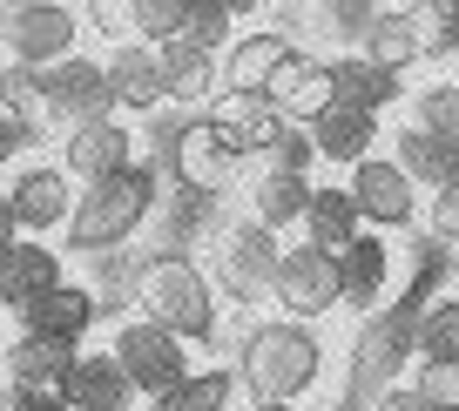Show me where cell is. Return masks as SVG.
<instances>
[{
    "mask_svg": "<svg viewBox=\"0 0 459 411\" xmlns=\"http://www.w3.org/2000/svg\"><path fill=\"white\" fill-rule=\"evenodd\" d=\"M156 202H162V169L156 162H129V169L74 189V210H68L61 236H68L74 256H108L156 216Z\"/></svg>",
    "mask_w": 459,
    "mask_h": 411,
    "instance_id": "1",
    "label": "cell"
},
{
    "mask_svg": "<svg viewBox=\"0 0 459 411\" xmlns=\"http://www.w3.org/2000/svg\"><path fill=\"white\" fill-rule=\"evenodd\" d=\"M325 378V338L304 317H264L237 344V384L250 398H311Z\"/></svg>",
    "mask_w": 459,
    "mask_h": 411,
    "instance_id": "2",
    "label": "cell"
},
{
    "mask_svg": "<svg viewBox=\"0 0 459 411\" xmlns=\"http://www.w3.org/2000/svg\"><path fill=\"white\" fill-rule=\"evenodd\" d=\"M135 311L176 330L183 344H216L223 330V304H216V277L183 250H156L135 270Z\"/></svg>",
    "mask_w": 459,
    "mask_h": 411,
    "instance_id": "3",
    "label": "cell"
},
{
    "mask_svg": "<svg viewBox=\"0 0 459 411\" xmlns=\"http://www.w3.org/2000/svg\"><path fill=\"white\" fill-rule=\"evenodd\" d=\"M156 169H162V176H176L183 189H196V196H216V189H230V183H237L244 156H237V149L223 142V128H216L203 108H183L169 128H162Z\"/></svg>",
    "mask_w": 459,
    "mask_h": 411,
    "instance_id": "4",
    "label": "cell"
},
{
    "mask_svg": "<svg viewBox=\"0 0 459 411\" xmlns=\"http://www.w3.org/2000/svg\"><path fill=\"white\" fill-rule=\"evenodd\" d=\"M34 101H41V128H74V122H95V115H122L115 88H108V68L88 55L34 68Z\"/></svg>",
    "mask_w": 459,
    "mask_h": 411,
    "instance_id": "5",
    "label": "cell"
},
{
    "mask_svg": "<svg viewBox=\"0 0 459 411\" xmlns=\"http://www.w3.org/2000/svg\"><path fill=\"white\" fill-rule=\"evenodd\" d=\"M277 256H284V243H277L271 223H257V216H244V223H230L223 236H216V290L237 304H257L271 297V277H277Z\"/></svg>",
    "mask_w": 459,
    "mask_h": 411,
    "instance_id": "6",
    "label": "cell"
},
{
    "mask_svg": "<svg viewBox=\"0 0 459 411\" xmlns=\"http://www.w3.org/2000/svg\"><path fill=\"white\" fill-rule=\"evenodd\" d=\"M82 7H68V0H28L14 21H0V47L21 68H55V61L82 55Z\"/></svg>",
    "mask_w": 459,
    "mask_h": 411,
    "instance_id": "7",
    "label": "cell"
},
{
    "mask_svg": "<svg viewBox=\"0 0 459 411\" xmlns=\"http://www.w3.org/2000/svg\"><path fill=\"white\" fill-rule=\"evenodd\" d=\"M108 351H115V364L135 378L143 398H156V391H169V384L189 378V344L176 338V330H162L156 317H143V311H135L129 324H115Z\"/></svg>",
    "mask_w": 459,
    "mask_h": 411,
    "instance_id": "8",
    "label": "cell"
},
{
    "mask_svg": "<svg viewBox=\"0 0 459 411\" xmlns=\"http://www.w3.org/2000/svg\"><path fill=\"white\" fill-rule=\"evenodd\" d=\"M271 304L284 317H304V324H317V317H331L344 304V277H338V256L317 250V243H298V250L277 256V277H271Z\"/></svg>",
    "mask_w": 459,
    "mask_h": 411,
    "instance_id": "9",
    "label": "cell"
},
{
    "mask_svg": "<svg viewBox=\"0 0 459 411\" xmlns=\"http://www.w3.org/2000/svg\"><path fill=\"white\" fill-rule=\"evenodd\" d=\"M412 351H419V317L412 311H365V330L351 344V391L378 398L405 371Z\"/></svg>",
    "mask_w": 459,
    "mask_h": 411,
    "instance_id": "10",
    "label": "cell"
},
{
    "mask_svg": "<svg viewBox=\"0 0 459 411\" xmlns=\"http://www.w3.org/2000/svg\"><path fill=\"white\" fill-rule=\"evenodd\" d=\"M344 189H351V202H359L365 229H412L419 216V183L399 169V156H365L344 169Z\"/></svg>",
    "mask_w": 459,
    "mask_h": 411,
    "instance_id": "11",
    "label": "cell"
},
{
    "mask_svg": "<svg viewBox=\"0 0 459 411\" xmlns=\"http://www.w3.org/2000/svg\"><path fill=\"white\" fill-rule=\"evenodd\" d=\"M129 162H135V128L122 115H95V122L61 128V169L74 183H101V176L129 169Z\"/></svg>",
    "mask_w": 459,
    "mask_h": 411,
    "instance_id": "12",
    "label": "cell"
},
{
    "mask_svg": "<svg viewBox=\"0 0 459 411\" xmlns=\"http://www.w3.org/2000/svg\"><path fill=\"white\" fill-rule=\"evenodd\" d=\"M7 202H14V216H21L28 236H55V229H68L74 176L61 169V162H21L14 183H7Z\"/></svg>",
    "mask_w": 459,
    "mask_h": 411,
    "instance_id": "13",
    "label": "cell"
},
{
    "mask_svg": "<svg viewBox=\"0 0 459 411\" xmlns=\"http://www.w3.org/2000/svg\"><path fill=\"white\" fill-rule=\"evenodd\" d=\"M108 88H115V108L122 115H156L169 108V81H162V47L143 41V34H129V41L108 47Z\"/></svg>",
    "mask_w": 459,
    "mask_h": 411,
    "instance_id": "14",
    "label": "cell"
},
{
    "mask_svg": "<svg viewBox=\"0 0 459 411\" xmlns=\"http://www.w3.org/2000/svg\"><path fill=\"white\" fill-rule=\"evenodd\" d=\"M68 411H135V378L115 364V351H74L68 378H61Z\"/></svg>",
    "mask_w": 459,
    "mask_h": 411,
    "instance_id": "15",
    "label": "cell"
},
{
    "mask_svg": "<svg viewBox=\"0 0 459 411\" xmlns=\"http://www.w3.org/2000/svg\"><path fill=\"white\" fill-rule=\"evenodd\" d=\"M203 115H210V122L223 128V142L237 149L244 162L257 156L264 142H271L277 128H284V115H277V101L264 95V88H216V101H210Z\"/></svg>",
    "mask_w": 459,
    "mask_h": 411,
    "instance_id": "16",
    "label": "cell"
},
{
    "mask_svg": "<svg viewBox=\"0 0 459 411\" xmlns=\"http://www.w3.org/2000/svg\"><path fill=\"white\" fill-rule=\"evenodd\" d=\"M264 95L277 101V115H284V122H311L317 108H331V61L290 47V55L277 61V74L264 81Z\"/></svg>",
    "mask_w": 459,
    "mask_h": 411,
    "instance_id": "17",
    "label": "cell"
},
{
    "mask_svg": "<svg viewBox=\"0 0 459 411\" xmlns=\"http://www.w3.org/2000/svg\"><path fill=\"white\" fill-rule=\"evenodd\" d=\"M162 47V81H169V108H210L216 88H223V61L210 55V47L183 41V34H169Z\"/></svg>",
    "mask_w": 459,
    "mask_h": 411,
    "instance_id": "18",
    "label": "cell"
},
{
    "mask_svg": "<svg viewBox=\"0 0 459 411\" xmlns=\"http://www.w3.org/2000/svg\"><path fill=\"white\" fill-rule=\"evenodd\" d=\"M311 142H317V162H338V169H351V162H365L372 156V142L385 135L378 128V115L372 108H344V101H331V108H317L311 122Z\"/></svg>",
    "mask_w": 459,
    "mask_h": 411,
    "instance_id": "19",
    "label": "cell"
},
{
    "mask_svg": "<svg viewBox=\"0 0 459 411\" xmlns=\"http://www.w3.org/2000/svg\"><path fill=\"white\" fill-rule=\"evenodd\" d=\"M95 317H101V297H95L88 284H68V277H61L55 290H41V297L21 311V330H41V338L82 344L88 330H95Z\"/></svg>",
    "mask_w": 459,
    "mask_h": 411,
    "instance_id": "20",
    "label": "cell"
},
{
    "mask_svg": "<svg viewBox=\"0 0 459 411\" xmlns=\"http://www.w3.org/2000/svg\"><path fill=\"white\" fill-rule=\"evenodd\" d=\"M61 284V250H48V243H28V236H14L7 243V256H0V304L7 311H28L41 290H55Z\"/></svg>",
    "mask_w": 459,
    "mask_h": 411,
    "instance_id": "21",
    "label": "cell"
},
{
    "mask_svg": "<svg viewBox=\"0 0 459 411\" xmlns=\"http://www.w3.org/2000/svg\"><path fill=\"white\" fill-rule=\"evenodd\" d=\"M338 277H344V304L351 311H378L385 284H392V243H378V229H359L338 250Z\"/></svg>",
    "mask_w": 459,
    "mask_h": 411,
    "instance_id": "22",
    "label": "cell"
},
{
    "mask_svg": "<svg viewBox=\"0 0 459 411\" xmlns=\"http://www.w3.org/2000/svg\"><path fill=\"white\" fill-rule=\"evenodd\" d=\"M399 95H405V81H399L392 68H378V61H365L359 47L331 55V101H344V108H372V115H385Z\"/></svg>",
    "mask_w": 459,
    "mask_h": 411,
    "instance_id": "23",
    "label": "cell"
},
{
    "mask_svg": "<svg viewBox=\"0 0 459 411\" xmlns=\"http://www.w3.org/2000/svg\"><path fill=\"white\" fill-rule=\"evenodd\" d=\"M74 351H82V344H68V338L21 330V338L0 351V378H7V384H55V391H61V378H68Z\"/></svg>",
    "mask_w": 459,
    "mask_h": 411,
    "instance_id": "24",
    "label": "cell"
},
{
    "mask_svg": "<svg viewBox=\"0 0 459 411\" xmlns=\"http://www.w3.org/2000/svg\"><path fill=\"white\" fill-rule=\"evenodd\" d=\"M290 47H298V41H290L284 28H250V34H237V41L216 55V61H223V88H264Z\"/></svg>",
    "mask_w": 459,
    "mask_h": 411,
    "instance_id": "25",
    "label": "cell"
},
{
    "mask_svg": "<svg viewBox=\"0 0 459 411\" xmlns=\"http://www.w3.org/2000/svg\"><path fill=\"white\" fill-rule=\"evenodd\" d=\"M365 229V216H359V202H351V189H331V183H311V202H304V243H317V250H331L338 256L344 243Z\"/></svg>",
    "mask_w": 459,
    "mask_h": 411,
    "instance_id": "26",
    "label": "cell"
},
{
    "mask_svg": "<svg viewBox=\"0 0 459 411\" xmlns=\"http://www.w3.org/2000/svg\"><path fill=\"white\" fill-rule=\"evenodd\" d=\"M392 156H399V169L412 176L419 189H439L446 176L459 169V142H446V135H432V128H399V135H392Z\"/></svg>",
    "mask_w": 459,
    "mask_h": 411,
    "instance_id": "27",
    "label": "cell"
},
{
    "mask_svg": "<svg viewBox=\"0 0 459 411\" xmlns=\"http://www.w3.org/2000/svg\"><path fill=\"white\" fill-rule=\"evenodd\" d=\"M304 202H311V176H284V169H257L250 176V216L271 229L304 223Z\"/></svg>",
    "mask_w": 459,
    "mask_h": 411,
    "instance_id": "28",
    "label": "cell"
},
{
    "mask_svg": "<svg viewBox=\"0 0 459 411\" xmlns=\"http://www.w3.org/2000/svg\"><path fill=\"white\" fill-rule=\"evenodd\" d=\"M359 55L378 61V68H392V74L412 68L419 61V34H412V21H405V7H378L372 28L359 34Z\"/></svg>",
    "mask_w": 459,
    "mask_h": 411,
    "instance_id": "29",
    "label": "cell"
},
{
    "mask_svg": "<svg viewBox=\"0 0 459 411\" xmlns=\"http://www.w3.org/2000/svg\"><path fill=\"white\" fill-rule=\"evenodd\" d=\"M237 398V371H189L183 384L149 398V411H230Z\"/></svg>",
    "mask_w": 459,
    "mask_h": 411,
    "instance_id": "30",
    "label": "cell"
},
{
    "mask_svg": "<svg viewBox=\"0 0 459 411\" xmlns=\"http://www.w3.org/2000/svg\"><path fill=\"white\" fill-rule=\"evenodd\" d=\"M405 21L419 34V61L459 55V0H405Z\"/></svg>",
    "mask_w": 459,
    "mask_h": 411,
    "instance_id": "31",
    "label": "cell"
},
{
    "mask_svg": "<svg viewBox=\"0 0 459 411\" xmlns=\"http://www.w3.org/2000/svg\"><path fill=\"white\" fill-rule=\"evenodd\" d=\"M385 0H311V28L338 47H359V34L372 28V14Z\"/></svg>",
    "mask_w": 459,
    "mask_h": 411,
    "instance_id": "32",
    "label": "cell"
},
{
    "mask_svg": "<svg viewBox=\"0 0 459 411\" xmlns=\"http://www.w3.org/2000/svg\"><path fill=\"white\" fill-rule=\"evenodd\" d=\"M311 162H317V142H311V128L304 122H284L271 135V142L250 156V169H284V176H311Z\"/></svg>",
    "mask_w": 459,
    "mask_h": 411,
    "instance_id": "33",
    "label": "cell"
},
{
    "mask_svg": "<svg viewBox=\"0 0 459 411\" xmlns=\"http://www.w3.org/2000/svg\"><path fill=\"white\" fill-rule=\"evenodd\" d=\"M183 41H196V47H210V55H223L230 41H237V14H230L223 0H189V14H183Z\"/></svg>",
    "mask_w": 459,
    "mask_h": 411,
    "instance_id": "34",
    "label": "cell"
},
{
    "mask_svg": "<svg viewBox=\"0 0 459 411\" xmlns=\"http://www.w3.org/2000/svg\"><path fill=\"white\" fill-rule=\"evenodd\" d=\"M412 122L432 128V135H446V142H459V81H432L412 95Z\"/></svg>",
    "mask_w": 459,
    "mask_h": 411,
    "instance_id": "35",
    "label": "cell"
},
{
    "mask_svg": "<svg viewBox=\"0 0 459 411\" xmlns=\"http://www.w3.org/2000/svg\"><path fill=\"white\" fill-rule=\"evenodd\" d=\"M412 391L426 398L432 411H459V357H419Z\"/></svg>",
    "mask_w": 459,
    "mask_h": 411,
    "instance_id": "36",
    "label": "cell"
},
{
    "mask_svg": "<svg viewBox=\"0 0 459 411\" xmlns=\"http://www.w3.org/2000/svg\"><path fill=\"white\" fill-rule=\"evenodd\" d=\"M419 357H459V297L432 304L419 317Z\"/></svg>",
    "mask_w": 459,
    "mask_h": 411,
    "instance_id": "37",
    "label": "cell"
},
{
    "mask_svg": "<svg viewBox=\"0 0 459 411\" xmlns=\"http://www.w3.org/2000/svg\"><path fill=\"white\" fill-rule=\"evenodd\" d=\"M82 28H95L101 34V41H129V34H135V7H129V0H82Z\"/></svg>",
    "mask_w": 459,
    "mask_h": 411,
    "instance_id": "38",
    "label": "cell"
},
{
    "mask_svg": "<svg viewBox=\"0 0 459 411\" xmlns=\"http://www.w3.org/2000/svg\"><path fill=\"white\" fill-rule=\"evenodd\" d=\"M129 7H135V34L143 41H169L189 14V0H129Z\"/></svg>",
    "mask_w": 459,
    "mask_h": 411,
    "instance_id": "39",
    "label": "cell"
},
{
    "mask_svg": "<svg viewBox=\"0 0 459 411\" xmlns=\"http://www.w3.org/2000/svg\"><path fill=\"white\" fill-rule=\"evenodd\" d=\"M34 142H41V122H34V115H21V108H0V169H7V162H21Z\"/></svg>",
    "mask_w": 459,
    "mask_h": 411,
    "instance_id": "40",
    "label": "cell"
},
{
    "mask_svg": "<svg viewBox=\"0 0 459 411\" xmlns=\"http://www.w3.org/2000/svg\"><path fill=\"white\" fill-rule=\"evenodd\" d=\"M432 236H439V243H459V169L432 189Z\"/></svg>",
    "mask_w": 459,
    "mask_h": 411,
    "instance_id": "41",
    "label": "cell"
},
{
    "mask_svg": "<svg viewBox=\"0 0 459 411\" xmlns=\"http://www.w3.org/2000/svg\"><path fill=\"white\" fill-rule=\"evenodd\" d=\"M7 411H68L55 384H7Z\"/></svg>",
    "mask_w": 459,
    "mask_h": 411,
    "instance_id": "42",
    "label": "cell"
},
{
    "mask_svg": "<svg viewBox=\"0 0 459 411\" xmlns=\"http://www.w3.org/2000/svg\"><path fill=\"white\" fill-rule=\"evenodd\" d=\"M372 411H432V405L412 391V384H385V391L372 398Z\"/></svg>",
    "mask_w": 459,
    "mask_h": 411,
    "instance_id": "43",
    "label": "cell"
},
{
    "mask_svg": "<svg viewBox=\"0 0 459 411\" xmlns=\"http://www.w3.org/2000/svg\"><path fill=\"white\" fill-rule=\"evenodd\" d=\"M21 81H28V68H21V61H7V47H0V108H14Z\"/></svg>",
    "mask_w": 459,
    "mask_h": 411,
    "instance_id": "44",
    "label": "cell"
},
{
    "mask_svg": "<svg viewBox=\"0 0 459 411\" xmlns=\"http://www.w3.org/2000/svg\"><path fill=\"white\" fill-rule=\"evenodd\" d=\"M14 236H28V229H21V216H14V202H7V189H0V256H7V243Z\"/></svg>",
    "mask_w": 459,
    "mask_h": 411,
    "instance_id": "45",
    "label": "cell"
},
{
    "mask_svg": "<svg viewBox=\"0 0 459 411\" xmlns=\"http://www.w3.org/2000/svg\"><path fill=\"white\" fill-rule=\"evenodd\" d=\"M223 7H230V14H237V21H250V14H264L271 0H223Z\"/></svg>",
    "mask_w": 459,
    "mask_h": 411,
    "instance_id": "46",
    "label": "cell"
},
{
    "mask_svg": "<svg viewBox=\"0 0 459 411\" xmlns=\"http://www.w3.org/2000/svg\"><path fill=\"white\" fill-rule=\"evenodd\" d=\"M250 411H304V405H298V398H257Z\"/></svg>",
    "mask_w": 459,
    "mask_h": 411,
    "instance_id": "47",
    "label": "cell"
},
{
    "mask_svg": "<svg viewBox=\"0 0 459 411\" xmlns=\"http://www.w3.org/2000/svg\"><path fill=\"white\" fill-rule=\"evenodd\" d=\"M21 7H28V0H0V21H14V14H21Z\"/></svg>",
    "mask_w": 459,
    "mask_h": 411,
    "instance_id": "48",
    "label": "cell"
},
{
    "mask_svg": "<svg viewBox=\"0 0 459 411\" xmlns=\"http://www.w3.org/2000/svg\"><path fill=\"white\" fill-rule=\"evenodd\" d=\"M0 411H7V378H0Z\"/></svg>",
    "mask_w": 459,
    "mask_h": 411,
    "instance_id": "49",
    "label": "cell"
},
{
    "mask_svg": "<svg viewBox=\"0 0 459 411\" xmlns=\"http://www.w3.org/2000/svg\"><path fill=\"white\" fill-rule=\"evenodd\" d=\"M0 317H7V304H0Z\"/></svg>",
    "mask_w": 459,
    "mask_h": 411,
    "instance_id": "50",
    "label": "cell"
}]
</instances>
